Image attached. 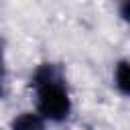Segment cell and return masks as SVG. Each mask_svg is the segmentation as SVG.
I'll return each instance as SVG.
<instances>
[{
	"mask_svg": "<svg viewBox=\"0 0 130 130\" xmlns=\"http://www.w3.org/2000/svg\"><path fill=\"white\" fill-rule=\"evenodd\" d=\"M37 114L49 122H63L71 114V98L63 83L59 69L53 65H41L32 75Z\"/></svg>",
	"mask_w": 130,
	"mask_h": 130,
	"instance_id": "1",
	"label": "cell"
},
{
	"mask_svg": "<svg viewBox=\"0 0 130 130\" xmlns=\"http://www.w3.org/2000/svg\"><path fill=\"white\" fill-rule=\"evenodd\" d=\"M12 130H45V120L39 114L24 112L12 120Z\"/></svg>",
	"mask_w": 130,
	"mask_h": 130,
	"instance_id": "2",
	"label": "cell"
},
{
	"mask_svg": "<svg viewBox=\"0 0 130 130\" xmlns=\"http://www.w3.org/2000/svg\"><path fill=\"white\" fill-rule=\"evenodd\" d=\"M114 83L120 89L122 95H128L130 91V71H128V61H120L114 69Z\"/></svg>",
	"mask_w": 130,
	"mask_h": 130,
	"instance_id": "3",
	"label": "cell"
},
{
	"mask_svg": "<svg viewBox=\"0 0 130 130\" xmlns=\"http://www.w3.org/2000/svg\"><path fill=\"white\" fill-rule=\"evenodd\" d=\"M0 71H2V59H0ZM0 93H2V89H0Z\"/></svg>",
	"mask_w": 130,
	"mask_h": 130,
	"instance_id": "4",
	"label": "cell"
}]
</instances>
